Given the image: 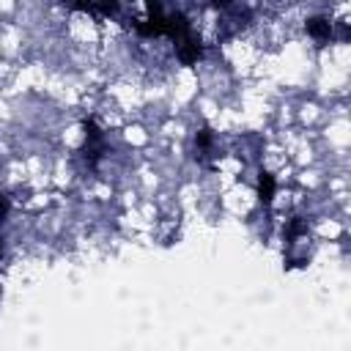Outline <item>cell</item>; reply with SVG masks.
I'll return each instance as SVG.
<instances>
[{"label":"cell","mask_w":351,"mask_h":351,"mask_svg":"<svg viewBox=\"0 0 351 351\" xmlns=\"http://www.w3.org/2000/svg\"><path fill=\"white\" fill-rule=\"evenodd\" d=\"M304 30H307V36H310L313 41H318V44H326V41L335 38V22L326 19V16H313V19H307V22H304Z\"/></svg>","instance_id":"cell-1"},{"label":"cell","mask_w":351,"mask_h":351,"mask_svg":"<svg viewBox=\"0 0 351 351\" xmlns=\"http://www.w3.org/2000/svg\"><path fill=\"white\" fill-rule=\"evenodd\" d=\"M274 192H277V181H274V176L266 173V170H261V173H258V197H261V203L269 206L271 197H274Z\"/></svg>","instance_id":"cell-2"},{"label":"cell","mask_w":351,"mask_h":351,"mask_svg":"<svg viewBox=\"0 0 351 351\" xmlns=\"http://www.w3.org/2000/svg\"><path fill=\"white\" fill-rule=\"evenodd\" d=\"M8 211H11V197H5V195H0V222L8 217Z\"/></svg>","instance_id":"cell-3"}]
</instances>
